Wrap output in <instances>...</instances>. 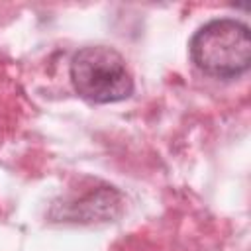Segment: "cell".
Segmentation results:
<instances>
[{
	"mask_svg": "<svg viewBox=\"0 0 251 251\" xmlns=\"http://www.w3.org/2000/svg\"><path fill=\"white\" fill-rule=\"evenodd\" d=\"M190 55L196 67L212 76H237L251 63L249 27L229 18L212 20L192 35Z\"/></svg>",
	"mask_w": 251,
	"mask_h": 251,
	"instance_id": "6da1fadb",
	"label": "cell"
},
{
	"mask_svg": "<svg viewBox=\"0 0 251 251\" xmlns=\"http://www.w3.org/2000/svg\"><path fill=\"white\" fill-rule=\"evenodd\" d=\"M71 80L76 94L94 104L129 98L133 78L124 57L106 45H88L71 59Z\"/></svg>",
	"mask_w": 251,
	"mask_h": 251,
	"instance_id": "7a4b0ae2",
	"label": "cell"
}]
</instances>
